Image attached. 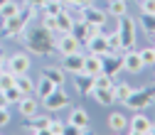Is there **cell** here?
<instances>
[{
  "label": "cell",
  "mask_w": 155,
  "mask_h": 135,
  "mask_svg": "<svg viewBox=\"0 0 155 135\" xmlns=\"http://www.w3.org/2000/svg\"><path fill=\"white\" fill-rule=\"evenodd\" d=\"M108 12L113 17H123V15H128V3H126V0H111Z\"/></svg>",
  "instance_id": "f1b7e54d"
},
{
  "label": "cell",
  "mask_w": 155,
  "mask_h": 135,
  "mask_svg": "<svg viewBox=\"0 0 155 135\" xmlns=\"http://www.w3.org/2000/svg\"><path fill=\"white\" fill-rule=\"evenodd\" d=\"M42 27H45V30H49V32L54 34V32H57V20H54L52 15H45V17H42Z\"/></svg>",
  "instance_id": "e575fe53"
},
{
  "label": "cell",
  "mask_w": 155,
  "mask_h": 135,
  "mask_svg": "<svg viewBox=\"0 0 155 135\" xmlns=\"http://www.w3.org/2000/svg\"><path fill=\"white\" fill-rule=\"evenodd\" d=\"M45 3H47V0H25V5H30V8H35V10H42Z\"/></svg>",
  "instance_id": "74e56055"
},
{
  "label": "cell",
  "mask_w": 155,
  "mask_h": 135,
  "mask_svg": "<svg viewBox=\"0 0 155 135\" xmlns=\"http://www.w3.org/2000/svg\"><path fill=\"white\" fill-rule=\"evenodd\" d=\"M10 123V111L8 108H0V128H5Z\"/></svg>",
  "instance_id": "8d00e7d4"
},
{
  "label": "cell",
  "mask_w": 155,
  "mask_h": 135,
  "mask_svg": "<svg viewBox=\"0 0 155 135\" xmlns=\"http://www.w3.org/2000/svg\"><path fill=\"white\" fill-rule=\"evenodd\" d=\"M123 69L130 71V74H140V71L145 69V64H143V59H140V54L133 52V49H126V52H123Z\"/></svg>",
  "instance_id": "7c38bea8"
},
{
  "label": "cell",
  "mask_w": 155,
  "mask_h": 135,
  "mask_svg": "<svg viewBox=\"0 0 155 135\" xmlns=\"http://www.w3.org/2000/svg\"><path fill=\"white\" fill-rule=\"evenodd\" d=\"M91 96L96 98L99 106H113V103H116V101H113V88H94Z\"/></svg>",
  "instance_id": "d6986e66"
},
{
  "label": "cell",
  "mask_w": 155,
  "mask_h": 135,
  "mask_svg": "<svg viewBox=\"0 0 155 135\" xmlns=\"http://www.w3.org/2000/svg\"><path fill=\"white\" fill-rule=\"evenodd\" d=\"M111 86H113V76H108L104 71H99L94 76V88H111Z\"/></svg>",
  "instance_id": "f546056e"
},
{
  "label": "cell",
  "mask_w": 155,
  "mask_h": 135,
  "mask_svg": "<svg viewBox=\"0 0 155 135\" xmlns=\"http://www.w3.org/2000/svg\"><path fill=\"white\" fill-rule=\"evenodd\" d=\"M108 128H111L113 133H123V130L128 128L126 115H123V113H111V115H108Z\"/></svg>",
  "instance_id": "7402d4cb"
},
{
  "label": "cell",
  "mask_w": 155,
  "mask_h": 135,
  "mask_svg": "<svg viewBox=\"0 0 155 135\" xmlns=\"http://www.w3.org/2000/svg\"><path fill=\"white\" fill-rule=\"evenodd\" d=\"M148 135H155V123H150V130H148Z\"/></svg>",
  "instance_id": "60d3db41"
},
{
  "label": "cell",
  "mask_w": 155,
  "mask_h": 135,
  "mask_svg": "<svg viewBox=\"0 0 155 135\" xmlns=\"http://www.w3.org/2000/svg\"><path fill=\"white\" fill-rule=\"evenodd\" d=\"M35 8L30 5H22V10L17 12L15 17H8V20H3V27H0V32H3L5 37H17V34H22V30L30 25V20L35 17Z\"/></svg>",
  "instance_id": "7a4b0ae2"
},
{
  "label": "cell",
  "mask_w": 155,
  "mask_h": 135,
  "mask_svg": "<svg viewBox=\"0 0 155 135\" xmlns=\"http://www.w3.org/2000/svg\"><path fill=\"white\" fill-rule=\"evenodd\" d=\"M15 86L20 88L25 96H32V93H35V81L30 79V74H22V76H17V79H15Z\"/></svg>",
  "instance_id": "cb8c5ba5"
},
{
  "label": "cell",
  "mask_w": 155,
  "mask_h": 135,
  "mask_svg": "<svg viewBox=\"0 0 155 135\" xmlns=\"http://www.w3.org/2000/svg\"><path fill=\"white\" fill-rule=\"evenodd\" d=\"M22 34H25V44H27V49L32 54H52V52H57L52 32L45 30L42 25H30V27L22 30Z\"/></svg>",
  "instance_id": "6da1fadb"
},
{
  "label": "cell",
  "mask_w": 155,
  "mask_h": 135,
  "mask_svg": "<svg viewBox=\"0 0 155 135\" xmlns=\"http://www.w3.org/2000/svg\"><path fill=\"white\" fill-rule=\"evenodd\" d=\"M0 108H10V106H8V96H5V91H0Z\"/></svg>",
  "instance_id": "ab89813d"
},
{
  "label": "cell",
  "mask_w": 155,
  "mask_h": 135,
  "mask_svg": "<svg viewBox=\"0 0 155 135\" xmlns=\"http://www.w3.org/2000/svg\"><path fill=\"white\" fill-rule=\"evenodd\" d=\"M20 10H22V3H17V0H8L5 5H0V17L8 20V17H15Z\"/></svg>",
  "instance_id": "603a6c76"
},
{
  "label": "cell",
  "mask_w": 155,
  "mask_h": 135,
  "mask_svg": "<svg viewBox=\"0 0 155 135\" xmlns=\"http://www.w3.org/2000/svg\"><path fill=\"white\" fill-rule=\"evenodd\" d=\"M5 3H8V0H0V5H5Z\"/></svg>",
  "instance_id": "7bdbcfd3"
},
{
  "label": "cell",
  "mask_w": 155,
  "mask_h": 135,
  "mask_svg": "<svg viewBox=\"0 0 155 135\" xmlns=\"http://www.w3.org/2000/svg\"><path fill=\"white\" fill-rule=\"evenodd\" d=\"M42 76L49 79L52 84H57V86H62L64 79H67V76H64V69H59V66H47V69L42 71Z\"/></svg>",
  "instance_id": "44dd1931"
},
{
  "label": "cell",
  "mask_w": 155,
  "mask_h": 135,
  "mask_svg": "<svg viewBox=\"0 0 155 135\" xmlns=\"http://www.w3.org/2000/svg\"><path fill=\"white\" fill-rule=\"evenodd\" d=\"M42 10H45V15H52V17H57V15H59V12L64 10V5L59 3V0H47Z\"/></svg>",
  "instance_id": "4dcf8cb0"
},
{
  "label": "cell",
  "mask_w": 155,
  "mask_h": 135,
  "mask_svg": "<svg viewBox=\"0 0 155 135\" xmlns=\"http://www.w3.org/2000/svg\"><path fill=\"white\" fill-rule=\"evenodd\" d=\"M84 59L86 56L81 52H71V54H62V69L69 74H79L84 69Z\"/></svg>",
  "instance_id": "ba28073f"
},
{
  "label": "cell",
  "mask_w": 155,
  "mask_h": 135,
  "mask_svg": "<svg viewBox=\"0 0 155 135\" xmlns=\"http://www.w3.org/2000/svg\"><path fill=\"white\" fill-rule=\"evenodd\" d=\"M54 88H57V84H52L49 79H45V76H42L40 81H35V93L40 96V101H42V98H47V96H49Z\"/></svg>",
  "instance_id": "ffe728a7"
},
{
  "label": "cell",
  "mask_w": 155,
  "mask_h": 135,
  "mask_svg": "<svg viewBox=\"0 0 155 135\" xmlns=\"http://www.w3.org/2000/svg\"><path fill=\"white\" fill-rule=\"evenodd\" d=\"M30 66H32V59H30V54H25V52H15L10 59H8V69H10L15 76L30 74Z\"/></svg>",
  "instance_id": "52a82bcc"
},
{
  "label": "cell",
  "mask_w": 155,
  "mask_h": 135,
  "mask_svg": "<svg viewBox=\"0 0 155 135\" xmlns=\"http://www.w3.org/2000/svg\"><path fill=\"white\" fill-rule=\"evenodd\" d=\"M153 66H155V64H153Z\"/></svg>",
  "instance_id": "7dc6e473"
},
{
  "label": "cell",
  "mask_w": 155,
  "mask_h": 135,
  "mask_svg": "<svg viewBox=\"0 0 155 135\" xmlns=\"http://www.w3.org/2000/svg\"><path fill=\"white\" fill-rule=\"evenodd\" d=\"M86 47H89L91 54H99V56L111 54V49H108V44H106V34H94L91 40L86 42Z\"/></svg>",
  "instance_id": "5bb4252c"
},
{
  "label": "cell",
  "mask_w": 155,
  "mask_h": 135,
  "mask_svg": "<svg viewBox=\"0 0 155 135\" xmlns=\"http://www.w3.org/2000/svg\"><path fill=\"white\" fill-rule=\"evenodd\" d=\"M140 12H155V0H140Z\"/></svg>",
  "instance_id": "d590c367"
},
{
  "label": "cell",
  "mask_w": 155,
  "mask_h": 135,
  "mask_svg": "<svg viewBox=\"0 0 155 135\" xmlns=\"http://www.w3.org/2000/svg\"><path fill=\"white\" fill-rule=\"evenodd\" d=\"M101 66H104V56H99V54H91L89 52V56L84 59V74H89V76H96L101 71Z\"/></svg>",
  "instance_id": "2e32d148"
},
{
  "label": "cell",
  "mask_w": 155,
  "mask_h": 135,
  "mask_svg": "<svg viewBox=\"0 0 155 135\" xmlns=\"http://www.w3.org/2000/svg\"><path fill=\"white\" fill-rule=\"evenodd\" d=\"M138 54H140V59H143L145 66H148V64H155V47H143Z\"/></svg>",
  "instance_id": "d6a6232c"
},
{
  "label": "cell",
  "mask_w": 155,
  "mask_h": 135,
  "mask_svg": "<svg viewBox=\"0 0 155 135\" xmlns=\"http://www.w3.org/2000/svg\"><path fill=\"white\" fill-rule=\"evenodd\" d=\"M113 101L116 103H126V98L133 93V86H128V84H123V81H113Z\"/></svg>",
  "instance_id": "ac0fdd59"
},
{
  "label": "cell",
  "mask_w": 155,
  "mask_h": 135,
  "mask_svg": "<svg viewBox=\"0 0 155 135\" xmlns=\"http://www.w3.org/2000/svg\"><path fill=\"white\" fill-rule=\"evenodd\" d=\"M71 34L79 40V44H86L94 34H99V25H91V22H86V20H74Z\"/></svg>",
  "instance_id": "8992f818"
},
{
  "label": "cell",
  "mask_w": 155,
  "mask_h": 135,
  "mask_svg": "<svg viewBox=\"0 0 155 135\" xmlns=\"http://www.w3.org/2000/svg\"><path fill=\"white\" fill-rule=\"evenodd\" d=\"M101 71L116 79V76L123 71V54H106V56H104V66H101Z\"/></svg>",
  "instance_id": "30bf717a"
},
{
  "label": "cell",
  "mask_w": 155,
  "mask_h": 135,
  "mask_svg": "<svg viewBox=\"0 0 155 135\" xmlns=\"http://www.w3.org/2000/svg\"><path fill=\"white\" fill-rule=\"evenodd\" d=\"M126 3H128V0H126Z\"/></svg>",
  "instance_id": "f6af8a7d"
},
{
  "label": "cell",
  "mask_w": 155,
  "mask_h": 135,
  "mask_svg": "<svg viewBox=\"0 0 155 135\" xmlns=\"http://www.w3.org/2000/svg\"><path fill=\"white\" fill-rule=\"evenodd\" d=\"M15 106H17V111H20V115H22V118H32V115L40 111V103H37L32 96H22V98H20V103H15Z\"/></svg>",
  "instance_id": "9a60e30c"
},
{
  "label": "cell",
  "mask_w": 155,
  "mask_h": 135,
  "mask_svg": "<svg viewBox=\"0 0 155 135\" xmlns=\"http://www.w3.org/2000/svg\"><path fill=\"white\" fill-rule=\"evenodd\" d=\"M135 25H140L148 34H153V32H155V12H153V15H150V12H140V20L135 22Z\"/></svg>",
  "instance_id": "83f0119b"
},
{
  "label": "cell",
  "mask_w": 155,
  "mask_h": 135,
  "mask_svg": "<svg viewBox=\"0 0 155 135\" xmlns=\"http://www.w3.org/2000/svg\"><path fill=\"white\" fill-rule=\"evenodd\" d=\"M74 88L79 91L81 96H91V91H94V76H89L84 71L74 74Z\"/></svg>",
  "instance_id": "4fadbf2b"
},
{
  "label": "cell",
  "mask_w": 155,
  "mask_h": 135,
  "mask_svg": "<svg viewBox=\"0 0 155 135\" xmlns=\"http://www.w3.org/2000/svg\"><path fill=\"white\" fill-rule=\"evenodd\" d=\"M118 37H121V47H123V52L126 49H133V44H135V20L133 17H128V15H123V17H118Z\"/></svg>",
  "instance_id": "277c9868"
},
{
  "label": "cell",
  "mask_w": 155,
  "mask_h": 135,
  "mask_svg": "<svg viewBox=\"0 0 155 135\" xmlns=\"http://www.w3.org/2000/svg\"><path fill=\"white\" fill-rule=\"evenodd\" d=\"M67 123H71V125H89V113L84 108H74L69 113V121Z\"/></svg>",
  "instance_id": "d4e9b609"
},
{
  "label": "cell",
  "mask_w": 155,
  "mask_h": 135,
  "mask_svg": "<svg viewBox=\"0 0 155 135\" xmlns=\"http://www.w3.org/2000/svg\"><path fill=\"white\" fill-rule=\"evenodd\" d=\"M128 130H130V135H148V130H150L148 115L143 111H135V115L128 121Z\"/></svg>",
  "instance_id": "9c48e42d"
},
{
  "label": "cell",
  "mask_w": 155,
  "mask_h": 135,
  "mask_svg": "<svg viewBox=\"0 0 155 135\" xmlns=\"http://www.w3.org/2000/svg\"><path fill=\"white\" fill-rule=\"evenodd\" d=\"M42 106H45L49 113H57V111H62V108L69 106V93H67L62 86H57L47 98H42Z\"/></svg>",
  "instance_id": "5b68a950"
},
{
  "label": "cell",
  "mask_w": 155,
  "mask_h": 135,
  "mask_svg": "<svg viewBox=\"0 0 155 135\" xmlns=\"http://www.w3.org/2000/svg\"><path fill=\"white\" fill-rule=\"evenodd\" d=\"M5 96H8V106H12V103H20V98H22V91L17 88V86H10V88H5Z\"/></svg>",
  "instance_id": "1f68e13d"
},
{
  "label": "cell",
  "mask_w": 155,
  "mask_h": 135,
  "mask_svg": "<svg viewBox=\"0 0 155 135\" xmlns=\"http://www.w3.org/2000/svg\"><path fill=\"white\" fill-rule=\"evenodd\" d=\"M153 34H155V32H153Z\"/></svg>",
  "instance_id": "bcb514c9"
},
{
  "label": "cell",
  "mask_w": 155,
  "mask_h": 135,
  "mask_svg": "<svg viewBox=\"0 0 155 135\" xmlns=\"http://www.w3.org/2000/svg\"><path fill=\"white\" fill-rule=\"evenodd\" d=\"M155 103V86L153 88H133V93L126 98V108L130 111H145Z\"/></svg>",
  "instance_id": "3957f363"
},
{
  "label": "cell",
  "mask_w": 155,
  "mask_h": 135,
  "mask_svg": "<svg viewBox=\"0 0 155 135\" xmlns=\"http://www.w3.org/2000/svg\"><path fill=\"white\" fill-rule=\"evenodd\" d=\"M59 3H62V5L67 8V5H71V0H59Z\"/></svg>",
  "instance_id": "b9f144b4"
},
{
  "label": "cell",
  "mask_w": 155,
  "mask_h": 135,
  "mask_svg": "<svg viewBox=\"0 0 155 135\" xmlns=\"http://www.w3.org/2000/svg\"><path fill=\"white\" fill-rule=\"evenodd\" d=\"M54 47H57L59 54H71V52H79V40H76L71 32H64V34H59V40L54 42Z\"/></svg>",
  "instance_id": "8fae6325"
},
{
  "label": "cell",
  "mask_w": 155,
  "mask_h": 135,
  "mask_svg": "<svg viewBox=\"0 0 155 135\" xmlns=\"http://www.w3.org/2000/svg\"><path fill=\"white\" fill-rule=\"evenodd\" d=\"M106 44H108L111 54H123V47H121V37H118V32H106Z\"/></svg>",
  "instance_id": "484cf974"
},
{
  "label": "cell",
  "mask_w": 155,
  "mask_h": 135,
  "mask_svg": "<svg viewBox=\"0 0 155 135\" xmlns=\"http://www.w3.org/2000/svg\"><path fill=\"white\" fill-rule=\"evenodd\" d=\"M54 20H57V32H59V34L71 32V27H74V15H71V12H67V8H64L59 15H57Z\"/></svg>",
  "instance_id": "e0dca14e"
},
{
  "label": "cell",
  "mask_w": 155,
  "mask_h": 135,
  "mask_svg": "<svg viewBox=\"0 0 155 135\" xmlns=\"http://www.w3.org/2000/svg\"><path fill=\"white\" fill-rule=\"evenodd\" d=\"M15 79H17V76H15L8 66H3V69H0V91H5V88H10V86H15Z\"/></svg>",
  "instance_id": "4316f807"
},
{
  "label": "cell",
  "mask_w": 155,
  "mask_h": 135,
  "mask_svg": "<svg viewBox=\"0 0 155 135\" xmlns=\"http://www.w3.org/2000/svg\"><path fill=\"white\" fill-rule=\"evenodd\" d=\"M91 3H94V0H71V8H86Z\"/></svg>",
  "instance_id": "f35d334b"
},
{
  "label": "cell",
  "mask_w": 155,
  "mask_h": 135,
  "mask_svg": "<svg viewBox=\"0 0 155 135\" xmlns=\"http://www.w3.org/2000/svg\"><path fill=\"white\" fill-rule=\"evenodd\" d=\"M0 52H3V44H0Z\"/></svg>",
  "instance_id": "ee69618b"
},
{
  "label": "cell",
  "mask_w": 155,
  "mask_h": 135,
  "mask_svg": "<svg viewBox=\"0 0 155 135\" xmlns=\"http://www.w3.org/2000/svg\"><path fill=\"white\" fill-rule=\"evenodd\" d=\"M64 125H67L64 121H54V118H52L49 125H47V133H49V135H64Z\"/></svg>",
  "instance_id": "836d02e7"
}]
</instances>
